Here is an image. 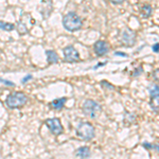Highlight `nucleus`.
Returning <instances> with one entry per match:
<instances>
[{
  "mask_svg": "<svg viewBox=\"0 0 159 159\" xmlns=\"http://www.w3.org/2000/svg\"><path fill=\"white\" fill-rule=\"evenodd\" d=\"M63 25L69 32H74L81 29L83 25V21L76 13L69 12L63 17Z\"/></svg>",
  "mask_w": 159,
  "mask_h": 159,
  "instance_id": "1",
  "label": "nucleus"
},
{
  "mask_svg": "<svg viewBox=\"0 0 159 159\" xmlns=\"http://www.w3.org/2000/svg\"><path fill=\"white\" fill-rule=\"evenodd\" d=\"M27 96L22 92H12L6 99V104L9 108H20L27 103Z\"/></svg>",
  "mask_w": 159,
  "mask_h": 159,
  "instance_id": "2",
  "label": "nucleus"
},
{
  "mask_svg": "<svg viewBox=\"0 0 159 159\" xmlns=\"http://www.w3.org/2000/svg\"><path fill=\"white\" fill-rule=\"evenodd\" d=\"M83 112L86 115L87 117L91 118V119H94L99 116V114H101L102 108L101 105H100L98 102L93 101V100H86L83 104Z\"/></svg>",
  "mask_w": 159,
  "mask_h": 159,
  "instance_id": "3",
  "label": "nucleus"
},
{
  "mask_svg": "<svg viewBox=\"0 0 159 159\" xmlns=\"http://www.w3.org/2000/svg\"><path fill=\"white\" fill-rule=\"evenodd\" d=\"M76 135H78L81 139L91 140L94 138L96 130H94V127L92 126L90 123L83 122V123H80V125L76 127Z\"/></svg>",
  "mask_w": 159,
  "mask_h": 159,
  "instance_id": "4",
  "label": "nucleus"
},
{
  "mask_svg": "<svg viewBox=\"0 0 159 159\" xmlns=\"http://www.w3.org/2000/svg\"><path fill=\"white\" fill-rule=\"evenodd\" d=\"M46 125L53 135L58 136L63 133V126H61V120L58 118H52V119L46 120Z\"/></svg>",
  "mask_w": 159,
  "mask_h": 159,
  "instance_id": "5",
  "label": "nucleus"
},
{
  "mask_svg": "<svg viewBox=\"0 0 159 159\" xmlns=\"http://www.w3.org/2000/svg\"><path fill=\"white\" fill-rule=\"evenodd\" d=\"M121 42L126 47H132L136 43V33L130 29H125L121 33Z\"/></svg>",
  "mask_w": 159,
  "mask_h": 159,
  "instance_id": "6",
  "label": "nucleus"
},
{
  "mask_svg": "<svg viewBox=\"0 0 159 159\" xmlns=\"http://www.w3.org/2000/svg\"><path fill=\"white\" fill-rule=\"evenodd\" d=\"M64 56H65V61L68 63H73V61H80V54L78 50L73 47V46H67L64 49Z\"/></svg>",
  "mask_w": 159,
  "mask_h": 159,
  "instance_id": "7",
  "label": "nucleus"
},
{
  "mask_svg": "<svg viewBox=\"0 0 159 159\" xmlns=\"http://www.w3.org/2000/svg\"><path fill=\"white\" fill-rule=\"evenodd\" d=\"M93 50L97 55L102 56L108 52L109 46H108V43L106 42H104V40H98V42L93 45Z\"/></svg>",
  "mask_w": 159,
  "mask_h": 159,
  "instance_id": "8",
  "label": "nucleus"
},
{
  "mask_svg": "<svg viewBox=\"0 0 159 159\" xmlns=\"http://www.w3.org/2000/svg\"><path fill=\"white\" fill-rule=\"evenodd\" d=\"M74 155L80 158H88V157H90L91 153H90V150H89L88 147H82L76 150V152L74 153Z\"/></svg>",
  "mask_w": 159,
  "mask_h": 159,
  "instance_id": "9",
  "label": "nucleus"
},
{
  "mask_svg": "<svg viewBox=\"0 0 159 159\" xmlns=\"http://www.w3.org/2000/svg\"><path fill=\"white\" fill-rule=\"evenodd\" d=\"M66 102H67V98H60V99H56L54 101H52L50 103V106L52 107L53 109L56 110H60L65 106Z\"/></svg>",
  "mask_w": 159,
  "mask_h": 159,
  "instance_id": "10",
  "label": "nucleus"
},
{
  "mask_svg": "<svg viewBox=\"0 0 159 159\" xmlns=\"http://www.w3.org/2000/svg\"><path fill=\"white\" fill-rule=\"evenodd\" d=\"M46 54H47V61L49 64H56L58 61V56L55 51L47 50L46 51Z\"/></svg>",
  "mask_w": 159,
  "mask_h": 159,
  "instance_id": "11",
  "label": "nucleus"
},
{
  "mask_svg": "<svg viewBox=\"0 0 159 159\" xmlns=\"http://www.w3.org/2000/svg\"><path fill=\"white\" fill-rule=\"evenodd\" d=\"M150 106L154 111L159 114V94L152 97V99L150 101Z\"/></svg>",
  "mask_w": 159,
  "mask_h": 159,
  "instance_id": "12",
  "label": "nucleus"
},
{
  "mask_svg": "<svg viewBox=\"0 0 159 159\" xmlns=\"http://www.w3.org/2000/svg\"><path fill=\"white\" fill-rule=\"evenodd\" d=\"M152 13H153V9L150 4H144V6L141 7V15H142L144 18H148V17H151Z\"/></svg>",
  "mask_w": 159,
  "mask_h": 159,
  "instance_id": "13",
  "label": "nucleus"
},
{
  "mask_svg": "<svg viewBox=\"0 0 159 159\" xmlns=\"http://www.w3.org/2000/svg\"><path fill=\"white\" fill-rule=\"evenodd\" d=\"M15 29V25L10 24V22H4V21H0V30L7 31V32H11Z\"/></svg>",
  "mask_w": 159,
  "mask_h": 159,
  "instance_id": "14",
  "label": "nucleus"
},
{
  "mask_svg": "<svg viewBox=\"0 0 159 159\" xmlns=\"http://www.w3.org/2000/svg\"><path fill=\"white\" fill-rule=\"evenodd\" d=\"M16 28H17V30H18V33L20 35H24V34H27V33H28L27 27H25L22 22H18L17 25H16Z\"/></svg>",
  "mask_w": 159,
  "mask_h": 159,
  "instance_id": "15",
  "label": "nucleus"
},
{
  "mask_svg": "<svg viewBox=\"0 0 159 159\" xmlns=\"http://www.w3.org/2000/svg\"><path fill=\"white\" fill-rule=\"evenodd\" d=\"M0 82H1L2 84H4V85H7V86H15V84L14 83H12L11 81H7V80H4V79H2V78H0Z\"/></svg>",
  "mask_w": 159,
  "mask_h": 159,
  "instance_id": "16",
  "label": "nucleus"
},
{
  "mask_svg": "<svg viewBox=\"0 0 159 159\" xmlns=\"http://www.w3.org/2000/svg\"><path fill=\"white\" fill-rule=\"evenodd\" d=\"M150 92H151V94H152V96H156V94H159V87L158 86H154V90H152V89H151Z\"/></svg>",
  "mask_w": 159,
  "mask_h": 159,
  "instance_id": "17",
  "label": "nucleus"
},
{
  "mask_svg": "<svg viewBox=\"0 0 159 159\" xmlns=\"http://www.w3.org/2000/svg\"><path fill=\"white\" fill-rule=\"evenodd\" d=\"M32 78H33V76L31 75V74H27V75H25V78L21 80V83H22V84H25V83H27L28 81H29V80H31V79H32Z\"/></svg>",
  "mask_w": 159,
  "mask_h": 159,
  "instance_id": "18",
  "label": "nucleus"
},
{
  "mask_svg": "<svg viewBox=\"0 0 159 159\" xmlns=\"http://www.w3.org/2000/svg\"><path fill=\"white\" fill-rule=\"evenodd\" d=\"M153 76H154V79H155V81L159 82V69H156V70L154 71Z\"/></svg>",
  "mask_w": 159,
  "mask_h": 159,
  "instance_id": "19",
  "label": "nucleus"
},
{
  "mask_svg": "<svg viewBox=\"0 0 159 159\" xmlns=\"http://www.w3.org/2000/svg\"><path fill=\"white\" fill-rule=\"evenodd\" d=\"M144 147H148L150 148H156L159 152V145H151V144H148V143H144Z\"/></svg>",
  "mask_w": 159,
  "mask_h": 159,
  "instance_id": "20",
  "label": "nucleus"
},
{
  "mask_svg": "<svg viewBox=\"0 0 159 159\" xmlns=\"http://www.w3.org/2000/svg\"><path fill=\"white\" fill-rule=\"evenodd\" d=\"M109 1L114 4H121L125 1V0H109Z\"/></svg>",
  "mask_w": 159,
  "mask_h": 159,
  "instance_id": "21",
  "label": "nucleus"
},
{
  "mask_svg": "<svg viewBox=\"0 0 159 159\" xmlns=\"http://www.w3.org/2000/svg\"><path fill=\"white\" fill-rule=\"evenodd\" d=\"M153 51L154 52H159V43H158L153 46Z\"/></svg>",
  "mask_w": 159,
  "mask_h": 159,
  "instance_id": "22",
  "label": "nucleus"
},
{
  "mask_svg": "<svg viewBox=\"0 0 159 159\" xmlns=\"http://www.w3.org/2000/svg\"><path fill=\"white\" fill-rule=\"evenodd\" d=\"M115 54H116V55H121V56H125V57L127 56L126 53H123V52H116Z\"/></svg>",
  "mask_w": 159,
  "mask_h": 159,
  "instance_id": "23",
  "label": "nucleus"
},
{
  "mask_svg": "<svg viewBox=\"0 0 159 159\" xmlns=\"http://www.w3.org/2000/svg\"><path fill=\"white\" fill-rule=\"evenodd\" d=\"M104 65H105V63H99L98 66H96V67H94V69L98 68V67H102V66H104Z\"/></svg>",
  "mask_w": 159,
  "mask_h": 159,
  "instance_id": "24",
  "label": "nucleus"
}]
</instances>
